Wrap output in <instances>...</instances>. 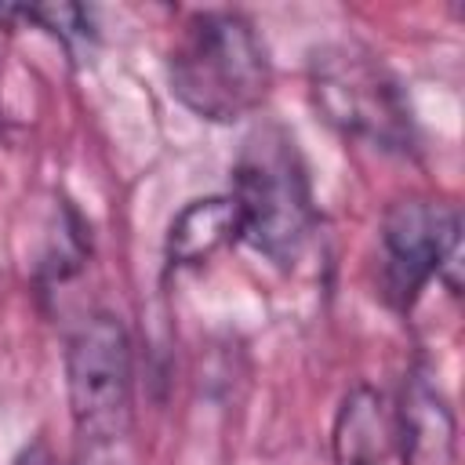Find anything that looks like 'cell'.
I'll return each mask as SVG.
<instances>
[{"instance_id": "cell-1", "label": "cell", "mask_w": 465, "mask_h": 465, "mask_svg": "<svg viewBox=\"0 0 465 465\" xmlns=\"http://www.w3.org/2000/svg\"><path fill=\"white\" fill-rule=\"evenodd\" d=\"M171 94L207 124H236L254 116L272 91V58L251 22L236 7L193 11L167 54Z\"/></svg>"}, {"instance_id": "cell-2", "label": "cell", "mask_w": 465, "mask_h": 465, "mask_svg": "<svg viewBox=\"0 0 465 465\" xmlns=\"http://www.w3.org/2000/svg\"><path fill=\"white\" fill-rule=\"evenodd\" d=\"M229 196L240 207V240L276 269H294L312 243L320 211L305 156L283 124H262L243 138Z\"/></svg>"}, {"instance_id": "cell-3", "label": "cell", "mask_w": 465, "mask_h": 465, "mask_svg": "<svg viewBox=\"0 0 465 465\" xmlns=\"http://www.w3.org/2000/svg\"><path fill=\"white\" fill-rule=\"evenodd\" d=\"M312 109L341 138L389 156L418 153V124L396 73L360 44H323L309 51Z\"/></svg>"}, {"instance_id": "cell-4", "label": "cell", "mask_w": 465, "mask_h": 465, "mask_svg": "<svg viewBox=\"0 0 465 465\" xmlns=\"http://www.w3.org/2000/svg\"><path fill=\"white\" fill-rule=\"evenodd\" d=\"M65 403L87 447H116L134 429V341L120 312H84L62 349Z\"/></svg>"}, {"instance_id": "cell-5", "label": "cell", "mask_w": 465, "mask_h": 465, "mask_svg": "<svg viewBox=\"0 0 465 465\" xmlns=\"http://www.w3.org/2000/svg\"><path fill=\"white\" fill-rule=\"evenodd\" d=\"M432 280L461 294V211L447 200L400 196L378 222V294L407 316Z\"/></svg>"}, {"instance_id": "cell-6", "label": "cell", "mask_w": 465, "mask_h": 465, "mask_svg": "<svg viewBox=\"0 0 465 465\" xmlns=\"http://www.w3.org/2000/svg\"><path fill=\"white\" fill-rule=\"evenodd\" d=\"M392 447L403 465H454L458 458V414L425 360L411 363L400 381Z\"/></svg>"}, {"instance_id": "cell-7", "label": "cell", "mask_w": 465, "mask_h": 465, "mask_svg": "<svg viewBox=\"0 0 465 465\" xmlns=\"http://www.w3.org/2000/svg\"><path fill=\"white\" fill-rule=\"evenodd\" d=\"M240 240V207L229 193H211L182 203L163 232L167 269H203L214 254Z\"/></svg>"}, {"instance_id": "cell-8", "label": "cell", "mask_w": 465, "mask_h": 465, "mask_svg": "<svg viewBox=\"0 0 465 465\" xmlns=\"http://www.w3.org/2000/svg\"><path fill=\"white\" fill-rule=\"evenodd\" d=\"M389 450H392V414L385 411V396L374 385L356 381L334 411L331 458L334 465H381Z\"/></svg>"}, {"instance_id": "cell-9", "label": "cell", "mask_w": 465, "mask_h": 465, "mask_svg": "<svg viewBox=\"0 0 465 465\" xmlns=\"http://www.w3.org/2000/svg\"><path fill=\"white\" fill-rule=\"evenodd\" d=\"M91 254V229L80 218V211L73 203H62V222H58V236L51 240V251L40 262V280L44 283H62L73 272H80L87 265Z\"/></svg>"}, {"instance_id": "cell-10", "label": "cell", "mask_w": 465, "mask_h": 465, "mask_svg": "<svg viewBox=\"0 0 465 465\" xmlns=\"http://www.w3.org/2000/svg\"><path fill=\"white\" fill-rule=\"evenodd\" d=\"M15 18H29L36 25H44L69 54H76L80 47H94L98 44V29L91 25V11L87 7H73V4H47V7H11Z\"/></svg>"}, {"instance_id": "cell-11", "label": "cell", "mask_w": 465, "mask_h": 465, "mask_svg": "<svg viewBox=\"0 0 465 465\" xmlns=\"http://www.w3.org/2000/svg\"><path fill=\"white\" fill-rule=\"evenodd\" d=\"M11 465H58V458H54L51 443H47L44 436H36V440H29V443L15 454V461H11Z\"/></svg>"}]
</instances>
